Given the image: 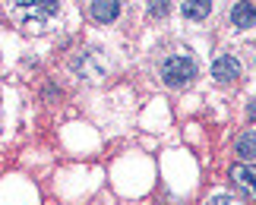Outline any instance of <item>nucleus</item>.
Wrapping results in <instances>:
<instances>
[{
    "label": "nucleus",
    "mask_w": 256,
    "mask_h": 205,
    "mask_svg": "<svg viewBox=\"0 0 256 205\" xmlns=\"http://www.w3.org/2000/svg\"><path fill=\"white\" fill-rule=\"evenodd\" d=\"M10 16L28 32H48L60 16V0H10Z\"/></svg>",
    "instance_id": "nucleus-1"
},
{
    "label": "nucleus",
    "mask_w": 256,
    "mask_h": 205,
    "mask_svg": "<svg viewBox=\"0 0 256 205\" xmlns=\"http://www.w3.org/2000/svg\"><path fill=\"white\" fill-rule=\"evenodd\" d=\"M162 82L168 85V89H186L193 79H196V60L190 51H177L171 57H164L162 60Z\"/></svg>",
    "instance_id": "nucleus-2"
},
{
    "label": "nucleus",
    "mask_w": 256,
    "mask_h": 205,
    "mask_svg": "<svg viewBox=\"0 0 256 205\" xmlns=\"http://www.w3.org/2000/svg\"><path fill=\"white\" fill-rule=\"evenodd\" d=\"M212 76L218 82H234V79H240V60L234 54H222V57H215V63H212Z\"/></svg>",
    "instance_id": "nucleus-3"
},
{
    "label": "nucleus",
    "mask_w": 256,
    "mask_h": 205,
    "mask_svg": "<svg viewBox=\"0 0 256 205\" xmlns=\"http://www.w3.org/2000/svg\"><path fill=\"white\" fill-rule=\"evenodd\" d=\"M231 180L247 199H256V168L253 164H238V168L231 171Z\"/></svg>",
    "instance_id": "nucleus-4"
},
{
    "label": "nucleus",
    "mask_w": 256,
    "mask_h": 205,
    "mask_svg": "<svg viewBox=\"0 0 256 205\" xmlns=\"http://www.w3.org/2000/svg\"><path fill=\"white\" fill-rule=\"evenodd\" d=\"M231 25L234 28H253L256 25V6L250 0H238L231 6Z\"/></svg>",
    "instance_id": "nucleus-5"
},
{
    "label": "nucleus",
    "mask_w": 256,
    "mask_h": 205,
    "mask_svg": "<svg viewBox=\"0 0 256 205\" xmlns=\"http://www.w3.org/2000/svg\"><path fill=\"white\" fill-rule=\"evenodd\" d=\"M120 13V0H92V16L98 22H114Z\"/></svg>",
    "instance_id": "nucleus-6"
},
{
    "label": "nucleus",
    "mask_w": 256,
    "mask_h": 205,
    "mask_svg": "<svg viewBox=\"0 0 256 205\" xmlns=\"http://www.w3.org/2000/svg\"><path fill=\"white\" fill-rule=\"evenodd\" d=\"M180 13L184 19H193V22H200L212 13V0H184L180 3Z\"/></svg>",
    "instance_id": "nucleus-7"
},
{
    "label": "nucleus",
    "mask_w": 256,
    "mask_h": 205,
    "mask_svg": "<svg viewBox=\"0 0 256 205\" xmlns=\"http://www.w3.org/2000/svg\"><path fill=\"white\" fill-rule=\"evenodd\" d=\"M238 155L240 158H247V161H256V133L250 130V133H244V136H238Z\"/></svg>",
    "instance_id": "nucleus-8"
},
{
    "label": "nucleus",
    "mask_w": 256,
    "mask_h": 205,
    "mask_svg": "<svg viewBox=\"0 0 256 205\" xmlns=\"http://www.w3.org/2000/svg\"><path fill=\"white\" fill-rule=\"evenodd\" d=\"M168 13V0H149V16H164Z\"/></svg>",
    "instance_id": "nucleus-9"
},
{
    "label": "nucleus",
    "mask_w": 256,
    "mask_h": 205,
    "mask_svg": "<svg viewBox=\"0 0 256 205\" xmlns=\"http://www.w3.org/2000/svg\"><path fill=\"white\" fill-rule=\"evenodd\" d=\"M209 205H234V202H231V199H224V196H215Z\"/></svg>",
    "instance_id": "nucleus-10"
},
{
    "label": "nucleus",
    "mask_w": 256,
    "mask_h": 205,
    "mask_svg": "<svg viewBox=\"0 0 256 205\" xmlns=\"http://www.w3.org/2000/svg\"><path fill=\"white\" fill-rule=\"evenodd\" d=\"M247 114H250V120H256V98L250 101V107H247Z\"/></svg>",
    "instance_id": "nucleus-11"
}]
</instances>
